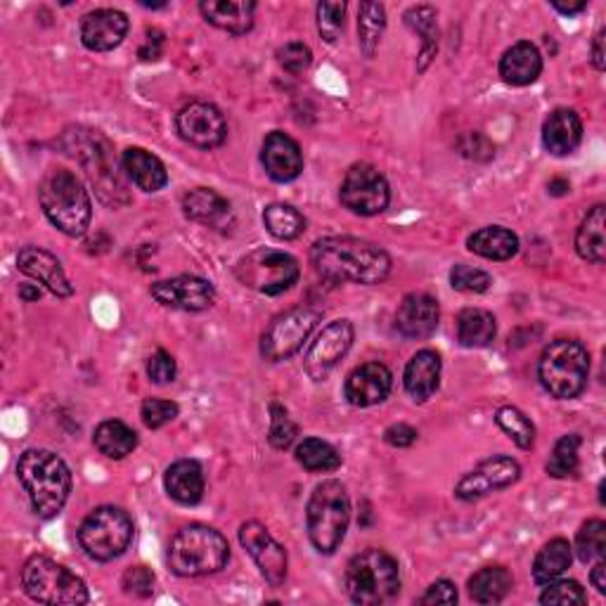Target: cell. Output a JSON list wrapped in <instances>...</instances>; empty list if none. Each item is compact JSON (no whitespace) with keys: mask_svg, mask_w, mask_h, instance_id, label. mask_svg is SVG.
<instances>
[{"mask_svg":"<svg viewBox=\"0 0 606 606\" xmlns=\"http://www.w3.org/2000/svg\"><path fill=\"white\" fill-rule=\"evenodd\" d=\"M583 141V121L573 109H555L543 123V145L553 157H569Z\"/></svg>","mask_w":606,"mask_h":606,"instance_id":"26","label":"cell"},{"mask_svg":"<svg viewBox=\"0 0 606 606\" xmlns=\"http://www.w3.org/2000/svg\"><path fill=\"white\" fill-rule=\"evenodd\" d=\"M420 604L424 606H434V604H458V587H455L452 581H436L429 585V590L424 592Z\"/></svg>","mask_w":606,"mask_h":606,"instance_id":"53","label":"cell"},{"mask_svg":"<svg viewBox=\"0 0 606 606\" xmlns=\"http://www.w3.org/2000/svg\"><path fill=\"white\" fill-rule=\"evenodd\" d=\"M581 436L578 434H567L561 436L555 448L553 455H549V460L545 464L547 474L553 478H571L581 470V458H578V450H581Z\"/></svg>","mask_w":606,"mask_h":606,"instance_id":"41","label":"cell"},{"mask_svg":"<svg viewBox=\"0 0 606 606\" xmlns=\"http://www.w3.org/2000/svg\"><path fill=\"white\" fill-rule=\"evenodd\" d=\"M38 202L46 218L66 238L86 235L93 202L81 178L69 169H50L38 185Z\"/></svg>","mask_w":606,"mask_h":606,"instance_id":"3","label":"cell"},{"mask_svg":"<svg viewBox=\"0 0 606 606\" xmlns=\"http://www.w3.org/2000/svg\"><path fill=\"white\" fill-rule=\"evenodd\" d=\"M64 149L84 163V169L90 178V183L98 190V195L105 204L119 206L126 204V185L121 181V173L117 171V159L112 145L98 131L88 129H72L64 133Z\"/></svg>","mask_w":606,"mask_h":606,"instance_id":"6","label":"cell"},{"mask_svg":"<svg viewBox=\"0 0 606 606\" xmlns=\"http://www.w3.org/2000/svg\"><path fill=\"white\" fill-rule=\"evenodd\" d=\"M264 226L275 240L292 242L306 232V218L289 204H270L264 209Z\"/></svg>","mask_w":606,"mask_h":606,"instance_id":"40","label":"cell"},{"mask_svg":"<svg viewBox=\"0 0 606 606\" xmlns=\"http://www.w3.org/2000/svg\"><path fill=\"white\" fill-rule=\"evenodd\" d=\"M93 444L105 458L123 460L137 448V434L121 420H105L93 432Z\"/></svg>","mask_w":606,"mask_h":606,"instance_id":"35","label":"cell"},{"mask_svg":"<svg viewBox=\"0 0 606 606\" xmlns=\"http://www.w3.org/2000/svg\"><path fill=\"white\" fill-rule=\"evenodd\" d=\"M323 320V313L299 306L289 308L280 315H275L272 323L266 327L264 337H260V355L268 363H282L289 361L294 353L301 351L303 343L311 337V332Z\"/></svg>","mask_w":606,"mask_h":606,"instance_id":"12","label":"cell"},{"mask_svg":"<svg viewBox=\"0 0 606 606\" xmlns=\"http://www.w3.org/2000/svg\"><path fill=\"white\" fill-rule=\"evenodd\" d=\"M260 163L275 183H292L303 171V152L292 135L272 131L260 147Z\"/></svg>","mask_w":606,"mask_h":606,"instance_id":"21","label":"cell"},{"mask_svg":"<svg viewBox=\"0 0 606 606\" xmlns=\"http://www.w3.org/2000/svg\"><path fill=\"white\" fill-rule=\"evenodd\" d=\"M133 519L126 509L102 505L78 526V545L95 561H114L133 541Z\"/></svg>","mask_w":606,"mask_h":606,"instance_id":"10","label":"cell"},{"mask_svg":"<svg viewBox=\"0 0 606 606\" xmlns=\"http://www.w3.org/2000/svg\"><path fill=\"white\" fill-rule=\"evenodd\" d=\"M343 587L353 604L377 606L391 602L401 592V569L389 553L369 547L349 561Z\"/></svg>","mask_w":606,"mask_h":606,"instance_id":"7","label":"cell"},{"mask_svg":"<svg viewBox=\"0 0 606 606\" xmlns=\"http://www.w3.org/2000/svg\"><path fill=\"white\" fill-rule=\"evenodd\" d=\"M460 155L474 161H490L495 157V145L488 141L484 133H466L458 143Z\"/></svg>","mask_w":606,"mask_h":606,"instance_id":"51","label":"cell"},{"mask_svg":"<svg viewBox=\"0 0 606 606\" xmlns=\"http://www.w3.org/2000/svg\"><path fill=\"white\" fill-rule=\"evenodd\" d=\"M521 478V466L514 458L507 455H493V458L478 462L472 472H466L458 486H455V498L464 502H474L486 498L490 493L505 490L514 486Z\"/></svg>","mask_w":606,"mask_h":606,"instance_id":"14","label":"cell"},{"mask_svg":"<svg viewBox=\"0 0 606 606\" xmlns=\"http://www.w3.org/2000/svg\"><path fill=\"white\" fill-rule=\"evenodd\" d=\"M575 555L583 563L599 561L606 555V523L602 519L585 521L575 535Z\"/></svg>","mask_w":606,"mask_h":606,"instance_id":"43","label":"cell"},{"mask_svg":"<svg viewBox=\"0 0 606 606\" xmlns=\"http://www.w3.org/2000/svg\"><path fill=\"white\" fill-rule=\"evenodd\" d=\"M604 226H606V206L597 204L587 211L581 228H578V232H575L578 256H581L583 260H590V264H595V266H602L606 260Z\"/></svg>","mask_w":606,"mask_h":606,"instance_id":"31","label":"cell"},{"mask_svg":"<svg viewBox=\"0 0 606 606\" xmlns=\"http://www.w3.org/2000/svg\"><path fill=\"white\" fill-rule=\"evenodd\" d=\"M294 458L303 470L308 472H337L341 466L339 450L332 444H327V440L315 436L301 440L294 450Z\"/></svg>","mask_w":606,"mask_h":606,"instance_id":"38","label":"cell"},{"mask_svg":"<svg viewBox=\"0 0 606 606\" xmlns=\"http://www.w3.org/2000/svg\"><path fill=\"white\" fill-rule=\"evenodd\" d=\"M466 587L476 604H500L512 592L514 575L505 567H486L470 578Z\"/></svg>","mask_w":606,"mask_h":606,"instance_id":"37","label":"cell"},{"mask_svg":"<svg viewBox=\"0 0 606 606\" xmlns=\"http://www.w3.org/2000/svg\"><path fill=\"white\" fill-rule=\"evenodd\" d=\"M405 24L422 38V52L417 72H426V66L432 64L438 52V12L432 5H412L403 15Z\"/></svg>","mask_w":606,"mask_h":606,"instance_id":"33","label":"cell"},{"mask_svg":"<svg viewBox=\"0 0 606 606\" xmlns=\"http://www.w3.org/2000/svg\"><path fill=\"white\" fill-rule=\"evenodd\" d=\"M587 377L590 353L581 341L555 339L547 343L538 361V379L549 396L557 401H571L585 391Z\"/></svg>","mask_w":606,"mask_h":606,"instance_id":"8","label":"cell"},{"mask_svg":"<svg viewBox=\"0 0 606 606\" xmlns=\"http://www.w3.org/2000/svg\"><path fill=\"white\" fill-rule=\"evenodd\" d=\"M311 260L329 282L379 284L389 278L391 256L375 242L357 238H323L313 244Z\"/></svg>","mask_w":606,"mask_h":606,"instance_id":"1","label":"cell"},{"mask_svg":"<svg viewBox=\"0 0 606 606\" xmlns=\"http://www.w3.org/2000/svg\"><path fill=\"white\" fill-rule=\"evenodd\" d=\"M547 187H549V195L561 197V195H567V192H569V187H571V185H569V181H563V178H555V181H553V183H549Z\"/></svg>","mask_w":606,"mask_h":606,"instance_id":"60","label":"cell"},{"mask_svg":"<svg viewBox=\"0 0 606 606\" xmlns=\"http://www.w3.org/2000/svg\"><path fill=\"white\" fill-rule=\"evenodd\" d=\"M384 32H387V10L384 5L361 3V10H357V46L365 52V58H375Z\"/></svg>","mask_w":606,"mask_h":606,"instance_id":"39","label":"cell"},{"mask_svg":"<svg viewBox=\"0 0 606 606\" xmlns=\"http://www.w3.org/2000/svg\"><path fill=\"white\" fill-rule=\"evenodd\" d=\"M498 335V323L484 308H464L458 315V341L464 349H486Z\"/></svg>","mask_w":606,"mask_h":606,"instance_id":"34","label":"cell"},{"mask_svg":"<svg viewBox=\"0 0 606 606\" xmlns=\"http://www.w3.org/2000/svg\"><path fill=\"white\" fill-rule=\"evenodd\" d=\"M339 199L355 216H379L391 202V187L379 169L372 163H355L343 178Z\"/></svg>","mask_w":606,"mask_h":606,"instance_id":"13","label":"cell"},{"mask_svg":"<svg viewBox=\"0 0 606 606\" xmlns=\"http://www.w3.org/2000/svg\"><path fill=\"white\" fill-rule=\"evenodd\" d=\"M175 131L197 149H214L226 143L228 121L211 102H190L175 114Z\"/></svg>","mask_w":606,"mask_h":606,"instance_id":"16","label":"cell"},{"mask_svg":"<svg viewBox=\"0 0 606 606\" xmlns=\"http://www.w3.org/2000/svg\"><path fill=\"white\" fill-rule=\"evenodd\" d=\"M40 287L38 284H20V299L26 303H34L40 299Z\"/></svg>","mask_w":606,"mask_h":606,"instance_id":"59","label":"cell"},{"mask_svg":"<svg viewBox=\"0 0 606 606\" xmlns=\"http://www.w3.org/2000/svg\"><path fill=\"white\" fill-rule=\"evenodd\" d=\"M553 8L557 12H561V15H569L571 17V15H578V12H583L587 8V3H585V0H581V3H559V0H555Z\"/></svg>","mask_w":606,"mask_h":606,"instance_id":"58","label":"cell"},{"mask_svg":"<svg viewBox=\"0 0 606 606\" xmlns=\"http://www.w3.org/2000/svg\"><path fill=\"white\" fill-rule=\"evenodd\" d=\"M440 355L432 349L417 351L410 357L403 372V387L415 403H426L438 391Z\"/></svg>","mask_w":606,"mask_h":606,"instance_id":"27","label":"cell"},{"mask_svg":"<svg viewBox=\"0 0 606 606\" xmlns=\"http://www.w3.org/2000/svg\"><path fill=\"white\" fill-rule=\"evenodd\" d=\"M315 17H318V32L327 44H337L343 22H347V3H320L315 8Z\"/></svg>","mask_w":606,"mask_h":606,"instance_id":"46","label":"cell"},{"mask_svg":"<svg viewBox=\"0 0 606 606\" xmlns=\"http://www.w3.org/2000/svg\"><path fill=\"white\" fill-rule=\"evenodd\" d=\"M167 561L169 569L181 578L211 575L226 569L230 545L220 531L204 526V523H190L171 538Z\"/></svg>","mask_w":606,"mask_h":606,"instance_id":"4","label":"cell"},{"mask_svg":"<svg viewBox=\"0 0 606 606\" xmlns=\"http://www.w3.org/2000/svg\"><path fill=\"white\" fill-rule=\"evenodd\" d=\"M178 403L173 401H163V398H147L141 408V417L145 422L147 429H161V426H167L169 422H173L178 417Z\"/></svg>","mask_w":606,"mask_h":606,"instance_id":"48","label":"cell"},{"mask_svg":"<svg viewBox=\"0 0 606 606\" xmlns=\"http://www.w3.org/2000/svg\"><path fill=\"white\" fill-rule=\"evenodd\" d=\"M606 54H604V26L602 29L595 34V38H592V64H595L597 72H604V66H606Z\"/></svg>","mask_w":606,"mask_h":606,"instance_id":"56","label":"cell"},{"mask_svg":"<svg viewBox=\"0 0 606 606\" xmlns=\"http://www.w3.org/2000/svg\"><path fill=\"white\" fill-rule=\"evenodd\" d=\"M543 74V54L531 40H519L507 48L500 58V76L507 86L523 88L538 81Z\"/></svg>","mask_w":606,"mask_h":606,"instance_id":"25","label":"cell"},{"mask_svg":"<svg viewBox=\"0 0 606 606\" xmlns=\"http://www.w3.org/2000/svg\"><path fill=\"white\" fill-rule=\"evenodd\" d=\"M163 488L178 505L192 507L204 498V470L197 460H178L163 474Z\"/></svg>","mask_w":606,"mask_h":606,"instance_id":"28","label":"cell"},{"mask_svg":"<svg viewBox=\"0 0 606 606\" xmlns=\"http://www.w3.org/2000/svg\"><path fill=\"white\" fill-rule=\"evenodd\" d=\"M175 375H178V367H175L173 355L163 349H159L147 361V377L155 384H171L175 379Z\"/></svg>","mask_w":606,"mask_h":606,"instance_id":"52","label":"cell"},{"mask_svg":"<svg viewBox=\"0 0 606 606\" xmlns=\"http://www.w3.org/2000/svg\"><path fill=\"white\" fill-rule=\"evenodd\" d=\"M450 284L452 289L464 294H484L493 287V278L486 270H478L464 264H455L450 270Z\"/></svg>","mask_w":606,"mask_h":606,"instance_id":"45","label":"cell"},{"mask_svg":"<svg viewBox=\"0 0 606 606\" xmlns=\"http://www.w3.org/2000/svg\"><path fill=\"white\" fill-rule=\"evenodd\" d=\"M417 429L415 426H410V424H405V422H398V424H391L387 432H384V440H387V444L391 446V448H410L412 444H415L417 440Z\"/></svg>","mask_w":606,"mask_h":606,"instance_id":"54","label":"cell"},{"mask_svg":"<svg viewBox=\"0 0 606 606\" xmlns=\"http://www.w3.org/2000/svg\"><path fill=\"white\" fill-rule=\"evenodd\" d=\"M163 308L185 311V313H202L209 311L216 303V289L209 280L197 278V275H178L171 280L155 282L149 289Z\"/></svg>","mask_w":606,"mask_h":606,"instance_id":"18","label":"cell"},{"mask_svg":"<svg viewBox=\"0 0 606 606\" xmlns=\"http://www.w3.org/2000/svg\"><path fill=\"white\" fill-rule=\"evenodd\" d=\"M351 523V500L347 486L329 478L313 488L306 507V529L311 545L320 555H335L347 538Z\"/></svg>","mask_w":606,"mask_h":606,"instance_id":"5","label":"cell"},{"mask_svg":"<svg viewBox=\"0 0 606 606\" xmlns=\"http://www.w3.org/2000/svg\"><path fill=\"white\" fill-rule=\"evenodd\" d=\"M129 34V17L121 10L100 8L81 20V44L93 52H109L123 44Z\"/></svg>","mask_w":606,"mask_h":606,"instance_id":"20","label":"cell"},{"mask_svg":"<svg viewBox=\"0 0 606 606\" xmlns=\"http://www.w3.org/2000/svg\"><path fill=\"white\" fill-rule=\"evenodd\" d=\"M161 52H163V32L159 29H147V38H145V44L141 48V60L143 62H155L161 58Z\"/></svg>","mask_w":606,"mask_h":606,"instance_id":"55","label":"cell"},{"mask_svg":"<svg viewBox=\"0 0 606 606\" xmlns=\"http://www.w3.org/2000/svg\"><path fill=\"white\" fill-rule=\"evenodd\" d=\"M571 561H573V547L567 538L549 541L533 561V581L541 587L557 581V578H561L571 569Z\"/></svg>","mask_w":606,"mask_h":606,"instance_id":"36","label":"cell"},{"mask_svg":"<svg viewBox=\"0 0 606 606\" xmlns=\"http://www.w3.org/2000/svg\"><path fill=\"white\" fill-rule=\"evenodd\" d=\"M183 214L206 228H226L232 223V209L226 197L211 187H195L183 197Z\"/></svg>","mask_w":606,"mask_h":606,"instance_id":"29","label":"cell"},{"mask_svg":"<svg viewBox=\"0 0 606 606\" xmlns=\"http://www.w3.org/2000/svg\"><path fill=\"white\" fill-rule=\"evenodd\" d=\"M299 436V426L289 417V412L282 403L272 401L270 403V432L268 440L275 450H287L292 448V444Z\"/></svg>","mask_w":606,"mask_h":606,"instance_id":"44","label":"cell"},{"mask_svg":"<svg viewBox=\"0 0 606 606\" xmlns=\"http://www.w3.org/2000/svg\"><path fill=\"white\" fill-rule=\"evenodd\" d=\"M440 320V306L432 294L412 292L396 311V329L405 339H426L436 332Z\"/></svg>","mask_w":606,"mask_h":606,"instance_id":"23","label":"cell"},{"mask_svg":"<svg viewBox=\"0 0 606 606\" xmlns=\"http://www.w3.org/2000/svg\"><path fill=\"white\" fill-rule=\"evenodd\" d=\"M121 587L126 595L145 599L155 592V573L147 567H131L121 578Z\"/></svg>","mask_w":606,"mask_h":606,"instance_id":"49","label":"cell"},{"mask_svg":"<svg viewBox=\"0 0 606 606\" xmlns=\"http://www.w3.org/2000/svg\"><path fill=\"white\" fill-rule=\"evenodd\" d=\"M393 389V375L387 365L365 363L355 367L343 384V398L353 408H372L389 398Z\"/></svg>","mask_w":606,"mask_h":606,"instance_id":"19","label":"cell"},{"mask_svg":"<svg viewBox=\"0 0 606 606\" xmlns=\"http://www.w3.org/2000/svg\"><path fill=\"white\" fill-rule=\"evenodd\" d=\"M466 250L488 260H509L519 254V238L500 226L481 228L466 240Z\"/></svg>","mask_w":606,"mask_h":606,"instance_id":"32","label":"cell"},{"mask_svg":"<svg viewBox=\"0 0 606 606\" xmlns=\"http://www.w3.org/2000/svg\"><path fill=\"white\" fill-rule=\"evenodd\" d=\"M17 478L29 495L34 514L38 519L58 517L72 493V472L58 452L32 448L20 455Z\"/></svg>","mask_w":606,"mask_h":606,"instance_id":"2","label":"cell"},{"mask_svg":"<svg viewBox=\"0 0 606 606\" xmlns=\"http://www.w3.org/2000/svg\"><path fill=\"white\" fill-rule=\"evenodd\" d=\"M590 581H592V587H597L599 595H606V561L604 559L595 561V567H592V573H590Z\"/></svg>","mask_w":606,"mask_h":606,"instance_id":"57","label":"cell"},{"mask_svg":"<svg viewBox=\"0 0 606 606\" xmlns=\"http://www.w3.org/2000/svg\"><path fill=\"white\" fill-rule=\"evenodd\" d=\"M278 60H280V66L284 69L287 74H303L306 69L311 66L313 62V52L308 46H303L299 44V40H294V44H287L284 48H280L278 52Z\"/></svg>","mask_w":606,"mask_h":606,"instance_id":"50","label":"cell"},{"mask_svg":"<svg viewBox=\"0 0 606 606\" xmlns=\"http://www.w3.org/2000/svg\"><path fill=\"white\" fill-rule=\"evenodd\" d=\"M17 268L26 275V278L44 284L54 296L66 299L74 294V287L69 282L58 256L50 254L48 250H40V246H24V250L17 254Z\"/></svg>","mask_w":606,"mask_h":606,"instance_id":"22","label":"cell"},{"mask_svg":"<svg viewBox=\"0 0 606 606\" xmlns=\"http://www.w3.org/2000/svg\"><path fill=\"white\" fill-rule=\"evenodd\" d=\"M353 339H355V329L351 320L341 318L325 325L323 332L311 343L306 357H303V369H306V375L313 381L327 379L329 372H332L339 365L341 357L351 351Z\"/></svg>","mask_w":606,"mask_h":606,"instance_id":"15","label":"cell"},{"mask_svg":"<svg viewBox=\"0 0 606 606\" xmlns=\"http://www.w3.org/2000/svg\"><path fill=\"white\" fill-rule=\"evenodd\" d=\"M240 543L254 559L260 575H264L272 587H280L287 581V549L272 538L264 523H242Z\"/></svg>","mask_w":606,"mask_h":606,"instance_id":"17","label":"cell"},{"mask_svg":"<svg viewBox=\"0 0 606 606\" xmlns=\"http://www.w3.org/2000/svg\"><path fill=\"white\" fill-rule=\"evenodd\" d=\"M235 275L244 287L254 289L258 294L280 296L299 282L301 268L292 254L278 250H256L238 260Z\"/></svg>","mask_w":606,"mask_h":606,"instance_id":"11","label":"cell"},{"mask_svg":"<svg viewBox=\"0 0 606 606\" xmlns=\"http://www.w3.org/2000/svg\"><path fill=\"white\" fill-rule=\"evenodd\" d=\"M202 17L220 32L232 36L250 34L254 29V0H202Z\"/></svg>","mask_w":606,"mask_h":606,"instance_id":"24","label":"cell"},{"mask_svg":"<svg viewBox=\"0 0 606 606\" xmlns=\"http://www.w3.org/2000/svg\"><path fill=\"white\" fill-rule=\"evenodd\" d=\"M543 587L545 590L541 595V604H587L585 590L575 581H559L557 578V581Z\"/></svg>","mask_w":606,"mask_h":606,"instance_id":"47","label":"cell"},{"mask_svg":"<svg viewBox=\"0 0 606 606\" xmlns=\"http://www.w3.org/2000/svg\"><path fill=\"white\" fill-rule=\"evenodd\" d=\"M22 587L26 597L48 606H81L90 599L84 578L46 555L26 559L22 567Z\"/></svg>","mask_w":606,"mask_h":606,"instance_id":"9","label":"cell"},{"mask_svg":"<svg viewBox=\"0 0 606 606\" xmlns=\"http://www.w3.org/2000/svg\"><path fill=\"white\" fill-rule=\"evenodd\" d=\"M123 171L143 192H159L169 185V171L163 161L143 147H129L121 157Z\"/></svg>","mask_w":606,"mask_h":606,"instance_id":"30","label":"cell"},{"mask_svg":"<svg viewBox=\"0 0 606 606\" xmlns=\"http://www.w3.org/2000/svg\"><path fill=\"white\" fill-rule=\"evenodd\" d=\"M495 422H498L500 429L512 438L521 450H531L535 446V426L519 408L514 405L498 408V412H495Z\"/></svg>","mask_w":606,"mask_h":606,"instance_id":"42","label":"cell"}]
</instances>
